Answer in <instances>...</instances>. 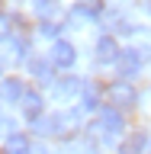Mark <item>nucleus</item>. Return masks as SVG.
Instances as JSON below:
<instances>
[{
  "instance_id": "nucleus-8",
  "label": "nucleus",
  "mask_w": 151,
  "mask_h": 154,
  "mask_svg": "<svg viewBox=\"0 0 151 154\" xmlns=\"http://www.w3.org/2000/svg\"><path fill=\"white\" fill-rule=\"evenodd\" d=\"M3 96H7L10 103H16L19 96H23V87H19L16 80H7V84H3Z\"/></svg>"
},
{
  "instance_id": "nucleus-2",
  "label": "nucleus",
  "mask_w": 151,
  "mask_h": 154,
  "mask_svg": "<svg viewBox=\"0 0 151 154\" xmlns=\"http://www.w3.org/2000/svg\"><path fill=\"white\" fill-rule=\"evenodd\" d=\"M116 67H119L122 77H135L142 71V55H138L135 48H125V51H119V58H116Z\"/></svg>"
},
{
  "instance_id": "nucleus-5",
  "label": "nucleus",
  "mask_w": 151,
  "mask_h": 154,
  "mask_svg": "<svg viewBox=\"0 0 151 154\" xmlns=\"http://www.w3.org/2000/svg\"><path fill=\"white\" fill-rule=\"evenodd\" d=\"M96 58H100V61H116V58H119V45H116V38H109V35L100 38V42H96Z\"/></svg>"
},
{
  "instance_id": "nucleus-13",
  "label": "nucleus",
  "mask_w": 151,
  "mask_h": 154,
  "mask_svg": "<svg viewBox=\"0 0 151 154\" xmlns=\"http://www.w3.org/2000/svg\"><path fill=\"white\" fill-rule=\"evenodd\" d=\"M125 154H132V151H125Z\"/></svg>"
},
{
  "instance_id": "nucleus-4",
  "label": "nucleus",
  "mask_w": 151,
  "mask_h": 154,
  "mask_svg": "<svg viewBox=\"0 0 151 154\" xmlns=\"http://www.w3.org/2000/svg\"><path fill=\"white\" fill-rule=\"evenodd\" d=\"M52 61H55L58 67H71V64L77 61L74 45H68V42H55V48H52Z\"/></svg>"
},
{
  "instance_id": "nucleus-12",
  "label": "nucleus",
  "mask_w": 151,
  "mask_h": 154,
  "mask_svg": "<svg viewBox=\"0 0 151 154\" xmlns=\"http://www.w3.org/2000/svg\"><path fill=\"white\" fill-rule=\"evenodd\" d=\"M29 154H48V151H45V148H42V144H36V148H32V151H29Z\"/></svg>"
},
{
  "instance_id": "nucleus-7",
  "label": "nucleus",
  "mask_w": 151,
  "mask_h": 154,
  "mask_svg": "<svg viewBox=\"0 0 151 154\" xmlns=\"http://www.w3.org/2000/svg\"><path fill=\"white\" fill-rule=\"evenodd\" d=\"M29 151H32V148L26 144V138H23V135H13V138L7 141V154H29Z\"/></svg>"
},
{
  "instance_id": "nucleus-10",
  "label": "nucleus",
  "mask_w": 151,
  "mask_h": 154,
  "mask_svg": "<svg viewBox=\"0 0 151 154\" xmlns=\"http://www.w3.org/2000/svg\"><path fill=\"white\" fill-rule=\"evenodd\" d=\"M32 74H36L39 80H48V74H52V71H48L45 61H32Z\"/></svg>"
},
{
  "instance_id": "nucleus-1",
  "label": "nucleus",
  "mask_w": 151,
  "mask_h": 154,
  "mask_svg": "<svg viewBox=\"0 0 151 154\" xmlns=\"http://www.w3.org/2000/svg\"><path fill=\"white\" fill-rule=\"evenodd\" d=\"M100 128H103L106 141H113V138H119V135H122L125 122H122V116L116 112V109H103V112H100Z\"/></svg>"
},
{
  "instance_id": "nucleus-11",
  "label": "nucleus",
  "mask_w": 151,
  "mask_h": 154,
  "mask_svg": "<svg viewBox=\"0 0 151 154\" xmlns=\"http://www.w3.org/2000/svg\"><path fill=\"white\" fill-rule=\"evenodd\" d=\"M84 109H96V90H90V87L84 93Z\"/></svg>"
},
{
  "instance_id": "nucleus-6",
  "label": "nucleus",
  "mask_w": 151,
  "mask_h": 154,
  "mask_svg": "<svg viewBox=\"0 0 151 154\" xmlns=\"http://www.w3.org/2000/svg\"><path fill=\"white\" fill-rule=\"evenodd\" d=\"M77 90H80V84H77L74 77H64L61 84H55V96H58V100H71Z\"/></svg>"
},
{
  "instance_id": "nucleus-9",
  "label": "nucleus",
  "mask_w": 151,
  "mask_h": 154,
  "mask_svg": "<svg viewBox=\"0 0 151 154\" xmlns=\"http://www.w3.org/2000/svg\"><path fill=\"white\" fill-rule=\"evenodd\" d=\"M39 112H42V100H39L36 93H29L26 96V116L32 119V116H39Z\"/></svg>"
},
{
  "instance_id": "nucleus-3",
  "label": "nucleus",
  "mask_w": 151,
  "mask_h": 154,
  "mask_svg": "<svg viewBox=\"0 0 151 154\" xmlns=\"http://www.w3.org/2000/svg\"><path fill=\"white\" fill-rule=\"evenodd\" d=\"M109 100H113L116 106H135L138 93H135V87H132V84L119 80V84H113V87H109Z\"/></svg>"
}]
</instances>
